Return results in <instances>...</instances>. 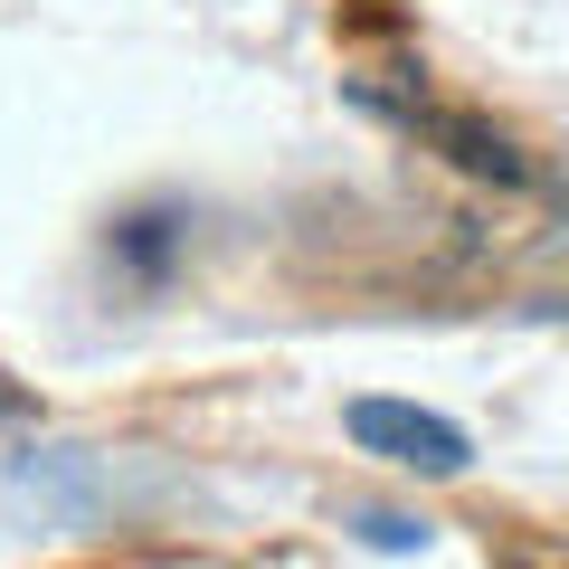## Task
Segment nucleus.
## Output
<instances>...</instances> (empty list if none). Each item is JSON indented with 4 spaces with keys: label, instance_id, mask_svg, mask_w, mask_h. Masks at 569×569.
Masks as SVG:
<instances>
[{
    "label": "nucleus",
    "instance_id": "obj_1",
    "mask_svg": "<svg viewBox=\"0 0 569 569\" xmlns=\"http://www.w3.org/2000/svg\"><path fill=\"white\" fill-rule=\"evenodd\" d=\"M342 427H351L361 456H380V466H399V475H427V485H456V475L475 466L466 427L437 418V408H418V399H351Z\"/></svg>",
    "mask_w": 569,
    "mask_h": 569
},
{
    "label": "nucleus",
    "instance_id": "obj_2",
    "mask_svg": "<svg viewBox=\"0 0 569 569\" xmlns=\"http://www.w3.org/2000/svg\"><path fill=\"white\" fill-rule=\"evenodd\" d=\"M171 247H181V219H171V209H142V219H123V228H114V257L133 266V276H162Z\"/></svg>",
    "mask_w": 569,
    "mask_h": 569
},
{
    "label": "nucleus",
    "instance_id": "obj_3",
    "mask_svg": "<svg viewBox=\"0 0 569 569\" xmlns=\"http://www.w3.org/2000/svg\"><path fill=\"white\" fill-rule=\"evenodd\" d=\"M493 569H569V541H522V531H512V541L493 550Z\"/></svg>",
    "mask_w": 569,
    "mask_h": 569
},
{
    "label": "nucleus",
    "instance_id": "obj_4",
    "mask_svg": "<svg viewBox=\"0 0 569 569\" xmlns=\"http://www.w3.org/2000/svg\"><path fill=\"white\" fill-rule=\"evenodd\" d=\"M361 541H370V550H427V522H399V512H370V522H361Z\"/></svg>",
    "mask_w": 569,
    "mask_h": 569
}]
</instances>
